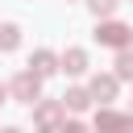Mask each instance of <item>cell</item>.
Returning <instances> with one entry per match:
<instances>
[{"mask_svg": "<svg viewBox=\"0 0 133 133\" xmlns=\"http://www.w3.org/2000/svg\"><path fill=\"white\" fill-rule=\"evenodd\" d=\"M96 37H100L104 46H116V50H125L133 33H129V25H121V21H104V25L96 29Z\"/></svg>", "mask_w": 133, "mask_h": 133, "instance_id": "cell-1", "label": "cell"}, {"mask_svg": "<svg viewBox=\"0 0 133 133\" xmlns=\"http://www.w3.org/2000/svg\"><path fill=\"white\" fill-rule=\"evenodd\" d=\"M62 133H87V129H83V125H66Z\"/></svg>", "mask_w": 133, "mask_h": 133, "instance_id": "cell-12", "label": "cell"}, {"mask_svg": "<svg viewBox=\"0 0 133 133\" xmlns=\"http://www.w3.org/2000/svg\"><path fill=\"white\" fill-rule=\"evenodd\" d=\"M0 100H4V87H0Z\"/></svg>", "mask_w": 133, "mask_h": 133, "instance_id": "cell-14", "label": "cell"}, {"mask_svg": "<svg viewBox=\"0 0 133 133\" xmlns=\"http://www.w3.org/2000/svg\"><path fill=\"white\" fill-rule=\"evenodd\" d=\"M54 62H58V58H54V54H50V50H37V54H33V58H29V71H33V75H37V79H42V75H54V71H58V66H54Z\"/></svg>", "mask_w": 133, "mask_h": 133, "instance_id": "cell-4", "label": "cell"}, {"mask_svg": "<svg viewBox=\"0 0 133 133\" xmlns=\"http://www.w3.org/2000/svg\"><path fill=\"white\" fill-rule=\"evenodd\" d=\"M4 133H21V129H4Z\"/></svg>", "mask_w": 133, "mask_h": 133, "instance_id": "cell-13", "label": "cell"}, {"mask_svg": "<svg viewBox=\"0 0 133 133\" xmlns=\"http://www.w3.org/2000/svg\"><path fill=\"white\" fill-rule=\"evenodd\" d=\"M58 112H62V104H42V108H37V121H42V125H54Z\"/></svg>", "mask_w": 133, "mask_h": 133, "instance_id": "cell-10", "label": "cell"}, {"mask_svg": "<svg viewBox=\"0 0 133 133\" xmlns=\"http://www.w3.org/2000/svg\"><path fill=\"white\" fill-rule=\"evenodd\" d=\"M91 96H96V100H112V96H116V79H108V75L100 79V75H96V79H91Z\"/></svg>", "mask_w": 133, "mask_h": 133, "instance_id": "cell-7", "label": "cell"}, {"mask_svg": "<svg viewBox=\"0 0 133 133\" xmlns=\"http://www.w3.org/2000/svg\"><path fill=\"white\" fill-rule=\"evenodd\" d=\"M87 104H91V91H83V87H75V91L62 96V108H71V112H83Z\"/></svg>", "mask_w": 133, "mask_h": 133, "instance_id": "cell-6", "label": "cell"}, {"mask_svg": "<svg viewBox=\"0 0 133 133\" xmlns=\"http://www.w3.org/2000/svg\"><path fill=\"white\" fill-rule=\"evenodd\" d=\"M87 4H91V12H96V17H108V12L116 8V0H87Z\"/></svg>", "mask_w": 133, "mask_h": 133, "instance_id": "cell-11", "label": "cell"}, {"mask_svg": "<svg viewBox=\"0 0 133 133\" xmlns=\"http://www.w3.org/2000/svg\"><path fill=\"white\" fill-rule=\"evenodd\" d=\"M129 129V116H121V112H100L96 116V133H125Z\"/></svg>", "mask_w": 133, "mask_h": 133, "instance_id": "cell-3", "label": "cell"}, {"mask_svg": "<svg viewBox=\"0 0 133 133\" xmlns=\"http://www.w3.org/2000/svg\"><path fill=\"white\" fill-rule=\"evenodd\" d=\"M58 62H62V71H66V75H83V66H87V54H83V50H66Z\"/></svg>", "mask_w": 133, "mask_h": 133, "instance_id": "cell-5", "label": "cell"}, {"mask_svg": "<svg viewBox=\"0 0 133 133\" xmlns=\"http://www.w3.org/2000/svg\"><path fill=\"white\" fill-rule=\"evenodd\" d=\"M116 79H133V54L129 50H121V58H116Z\"/></svg>", "mask_w": 133, "mask_h": 133, "instance_id": "cell-9", "label": "cell"}, {"mask_svg": "<svg viewBox=\"0 0 133 133\" xmlns=\"http://www.w3.org/2000/svg\"><path fill=\"white\" fill-rule=\"evenodd\" d=\"M17 42H21V29L17 25H0V50H12Z\"/></svg>", "mask_w": 133, "mask_h": 133, "instance_id": "cell-8", "label": "cell"}, {"mask_svg": "<svg viewBox=\"0 0 133 133\" xmlns=\"http://www.w3.org/2000/svg\"><path fill=\"white\" fill-rule=\"evenodd\" d=\"M12 96L25 100V104H37V75H33V71L17 75V79H12Z\"/></svg>", "mask_w": 133, "mask_h": 133, "instance_id": "cell-2", "label": "cell"}]
</instances>
